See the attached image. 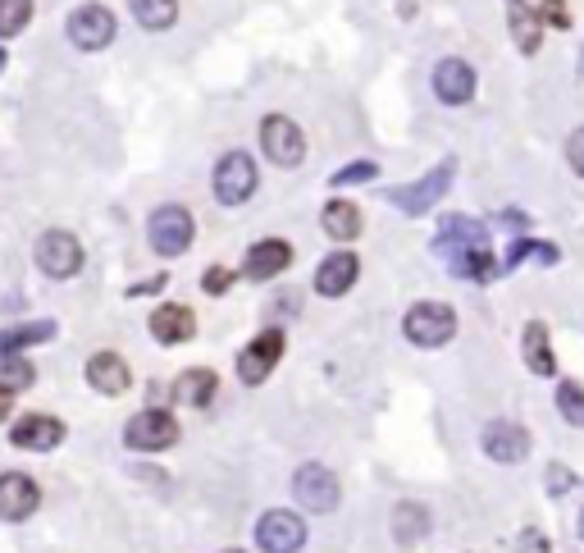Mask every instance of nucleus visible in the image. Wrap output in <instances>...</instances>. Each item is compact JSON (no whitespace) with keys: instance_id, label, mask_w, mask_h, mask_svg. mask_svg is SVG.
I'll return each mask as SVG.
<instances>
[{"instance_id":"obj_5","label":"nucleus","mask_w":584,"mask_h":553,"mask_svg":"<svg viewBox=\"0 0 584 553\" xmlns=\"http://www.w3.org/2000/svg\"><path fill=\"white\" fill-rule=\"evenodd\" d=\"M146 234H151V247L161 252V256H183V252L192 247V238H197V225H192V211H183V206H161V211L151 215Z\"/></svg>"},{"instance_id":"obj_9","label":"nucleus","mask_w":584,"mask_h":553,"mask_svg":"<svg viewBox=\"0 0 584 553\" xmlns=\"http://www.w3.org/2000/svg\"><path fill=\"white\" fill-rule=\"evenodd\" d=\"M452 174H457V161H443L439 170H430L424 178L407 183V188H393L388 197H393V206H398V211H407V215H424V211H430V206H434V202L448 193Z\"/></svg>"},{"instance_id":"obj_33","label":"nucleus","mask_w":584,"mask_h":553,"mask_svg":"<svg viewBox=\"0 0 584 553\" xmlns=\"http://www.w3.org/2000/svg\"><path fill=\"white\" fill-rule=\"evenodd\" d=\"M539 19H543V23H553V28H571L566 0H543V6H539Z\"/></svg>"},{"instance_id":"obj_34","label":"nucleus","mask_w":584,"mask_h":553,"mask_svg":"<svg viewBox=\"0 0 584 553\" xmlns=\"http://www.w3.org/2000/svg\"><path fill=\"white\" fill-rule=\"evenodd\" d=\"M228 284H233V270H224V266H211L206 279H202V288L215 293V298H219V293H228Z\"/></svg>"},{"instance_id":"obj_15","label":"nucleus","mask_w":584,"mask_h":553,"mask_svg":"<svg viewBox=\"0 0 584 553\" xmlns=\"http://www.w3.org/2000/svg\"><path fill=\"white\" fill-rule=\"evenodd\" d=\"M480 444H484V453H489L493 462L512 467V462H521V458L530 453V430L516 426V421H489Z\"/></svg>"},{"instance_id":"obj_24","label":"nucleus","mask_w":584,"mask_h":553,"mask_svg":"<svg viewBox=\"0 0 584 553\" xmlns=\"http://www.w3.org/2000/svg\"><path fill=\"white\" fill-rule=\"evenodd\" d=\"M320 225H325L329 238L352 243V238H361V211H357L352 202H329V206L320 211Z\"/></svg>"},{"instance_id":"obj_2","label":"nucleus","mask_w":584,"mask_h":553,"mask_svg":"<svg viewBox=\"0 0 584 553\" xmlns=\"http://www.w3.org/2000/svg\"><path fill=\"white\" fill-rule=\"evenodd\" d=\"M260 146H265V156L275 161L279 170H297L306 161V133L301 124H293L288 115H265L260 124Z\"/></svg>"},{"instance_id":"obj_13","label":"nucleus","mask_w":584,"mask_h":553,"mask_svg":"<svg viewBox=\"0 0 584 553\" xmlns=\"http://www.w3.org/2000/svg\"><path fill=\"white\" fill-rule=\"evenodd\" d=\"M42 503V490H37L32 475L23 471H0V522H23Z\"/></svg>"},{"instance_id":"obj_20","label":"nucleus","mask_w":584,"mask_h":553,"mask_svg":"<svg viewBox=\"0 0 584 553\" xmlns=\"http://www.w3.org/2000/svg\"><path fill=\"white\" fill-rule=\"evenodd\" d=\"M357 275H361L357 256L352 252H334V256H325L320 270H316V293H325V298H342V293L357 284Z\"/></svg>"},{"instance_id":"obj_10","label":"nucleus","mask_w":584,"mask_h":553,"mask_svg":"<svg viewBox=\"0 0 584 553\" xmlns=\"http://www.w3.org/2000/svg\"><path fill=\"white\" fill-rule=\"evenodd\" d=\"M256 544L265 553H297L306 544V522L297 518V512H288V508L265 512V518L256 522Z\"/></svg>"},{"instance_id":"obj_42","label":"nucleus","mask_w":584,"mask_h":553,"mask_svg":"<svg viewBox=\"0 0 584 553\" xmlns=\"http://www.w3.org/2000/svg\"><path fill=\"white\" fill-rule=\"evenodd\" d=\"M512 6H516V0H512Z\"/></svg>"},{"instance_id":"obj_17","label":"nucleus","mask_w":584,"mask_h":553,"mask_svg":"<svg viewBox=\"0 0 584 553\" xmlns=\"http://www.w3.org/2000/svg\"><path fill=\"white\" fill-rule=\"evenodd\" d=\"M88 385H92L96 393H105V398H120V393H129L133 371H129V361H124L120 352H96V357L88 361Z\"/></svg>"},{"instance_id":"obj_27","label":"nucleus","mask_w":584,"mask_h":553,"mask_svg":"<svg viewBox=\"0 0 584 553\" xmlns=\"http://www.w3.org/2000/svg\"><path fill=\"white\" fill-rule=\"evenodd\" d=\"M512 32H516V47H521L525 55H534V51H539V19L521 6V0L512 6Z\"/></svg>"},{"instance_id":"obj_37","label":"nucleus","mask_w":584,"mask_h":553,"mask_svg":"<svg viewBox=\"0 0 584 553\" xmlns=\"http://www.w3.org/2000/svg\"><path fill=\"white\" fill-rule=\"evenodd\" d=\"M571 485H575V475H571L566 467H549V490H553V494H566Z\"/></svg>"},{"instance_id":"obj_16","label":"nucleus","mask_w":584,"mask_h":553,"mask_svg":"<svg viewBox=\"0 0 584 553\" xmlns=\"http://www.w3.org/2000/svg\"><path fill=\"white\" fill-rule=\"evenodd\" d=\"M434 92H439V101H448V105H465V101L475 96V69L465 64V60H457V55L439 60V64H434Z\"/></svg>"},{"instance_id":"obj_12","label":"nucleus","mask_w":584,"mask_h":553,"mask_svg":"<svg viewBox=\"0 0 584 553\" xmlns=\"http://www.w3.org/2000/svg\"><path fill=\"white\" fill-rule=\"evenodd\" d=\"M69 42L78 51H105L114 42V14L105 6H78L69 14Z\"/></svg>"},{"instance_id":"obj_6","label":"nucleus","mask_w":584,"mask_h":553,"mask_svg":"<svg viewBox=\"0 0 584 553\" xmlns=\"http://www.w3.org/2000/svg\"><path fill=\"white\" fill-rule=\"evenodd\" d=\"M215 197L224 202V206H243L252 193H256V161L247 156V152H228L219 165H215Z\"/></svg>"},{"instance_id":"obj_32","label":"nucleus","mask_w":584,"mask_h":553,"mask_svg":"<svg viewBox=\"0 0 584 553\" xmlns=\"http://www.w3.org/2000/svg\"><path fill=\"white\" fill-rule=\"evenodd\" d=\"M375 174H379V165H375V161H352V165H342L329 183H334V188H347V183H370Z\"/></svg>"},{"instance_id":"obj_22","label":"nucleus","mask_w":584,"mask_h":553,"mask_svg":"<svg viewBox=\"0 0 584 553\" xmlns=\"http://www.w3.org/2000/svg\"><path fill=\"white\" fill-rule=\"evenodd\" d=\"M521 352H525V366H530L534 376H553V371H557V357H553V339H549V325H543V320H530V325H525Z\"/></svg>"},{"instance_id":"obj_1","label":"nucleus","mask_w":584,"mask_h":553,"mask_svg":"<svg viewBox=\"0 0 584 553\" xmlns=\"http://www.w3.org/2000/svg\"><path fill=\"white\" fill-rule=\"evenodd\" d=\"M407 329V339L416 348H443L452 335H457V311L448 303H416L402 320Z\"/></svg>"},{"instance_id":"obj_26","label":"nucleus","mask_w":584,"mask_h":553,"mask_svg":"<svg viewBox=\"0 0 584 553\" xmlns=\"http://www.w3.org/2000/svg\"><path fill=\"white\" fill-rule=\"evenodd\" d=\"M129 6H133L137 23L151 28V32L174 28V19H178V0H129Z\"/></svg>"},{"instance_id":"obj_4","label":"nucleus","mask_w":584,"mask_h":553,"mask_svg":"<svg viewBox=\"0 0 584 553\" xmlns=\"http://www.w3.org/2000/svg\"><path fill=\"white\" fill-rule=\"evenodd\" d=\"M124 444L137 453H165L170 444H178V421L161 408H146L124 426Z\"/></svg>"},{"instance_id":"obj_11","label":"nucleus","mask_w":584,"mask_h":553,"mask_svg":"<svg viewBox=\"0 0 584 553\" xmlns=\"http://www.w3.org/2000/svg\"><path fill=\"white\" fill-rule=\"evenodd\" d=\"M279 357H284V329H260V335L238 352V376H243V385L269 380V371L279 366Z\"/></svg>"},{"instance_id":"obj_21","label":"nucleus","mask_w":584,"mask_h":553,"mask_svg":"<svg viewBox=\"0 0 584 553\" xmlns=\"http://www.w3.org/2000/svg\"><path fill=\"white\" fill-rule=\"evenodd\" d=\"M215 389H219V376L206 371V366H192V371H183L174 380V398L183 402V408H211L215 402Z\"/></svg>"},{"instance_id":"obj_29","label":"nucleus","mask_w":584,"mask_h":553,"mask_svg":"<svg viewBox=\"0 0 584 553\" xmlns=\"http://www.w3.org/2000/svg\"><path fill=\"white\" fill-rule=\"evenodd\" d=\"M557 412L571 426H584V385H575V380H562L557 385Z\"/></svg>"},{"instance_id":"obj_28","label":"nucleus","mask_w":584,"mask_h":553,"mask_svg":"<svg viewBox=\"0 0 584 553\" xmlns=\"http://www.w3.org/2000/svg\"><path fill=\"white\" fill-rule=\"evenodd\" d=\"M32 380H37V371H32L23 357H0V389L19 393V389H28Z\"/></svg>"},{"instance_id":"obj_18","label":"nucleus","mask_w":584,"mask_h":553,"mask_svg":"<svg viewBox=\"0 0 584 553\" xmlns=\"http://www.w3.org/2000/svg\"><path fill=\"white\" fill-rule=\"evenodd\" d=\"M151 335H155V344H165V348L187 344L192 335H197V316H192L187 307H178V303H165V307L151 311Z\"/></svg>"},{"instance_id":"obj_39","label":"nucleus","mask_w":584,"mask_h":553,"mask_svg":"<svg viewBox=\"0 0 584 553\" xmlns=\"http://www.w3.org/2000/svg\"><path fill=\"white\" fill-rule=\"evenodd\" d=\"M580 540H584V512H580Z\"/></svg>"},{"instance_id":"obj_14","label":"nucleus","mask_w":584,"mask_h":553,"mask_svg":"<svg viewBox=\"0 0 584 553\" xmlns=\"http://www.w3.org/2000/svg\"><path fill=\"white\" fill-rule=\"evenodd\" d=\"M60 439H64V421L60 417H47V412H28L10 430V444L23 449V453H51Z\"/></svg>"},{"instance_id":"obj_3","label":"nucleus","mask_w":584,"mask_h":553,"mask_svg":"<svg viewBox=\"0 0 584 553\" xmlns=\"http://www.w3.org/2000/svg\"><path fill=\"white\" fill-rule=\"evenodd\" d=\"M32 256L51 279H73L78 270H83V243H78L69 229H47L42 238H37Z\"/></svg>"},{"instance_id":"obj_36","label":"nucleus","mask_w":584,"mask_h":553,"mask_svg":"<svg viewBox=\"0 0 584 553\" xmlns=\"http://www.w3.org/2000/svg\"><path fill=\"white\" fill-rule=\"evenodd\" d=\"M516 549H521V553H549L553 544H549V535H543V531H521Z\"/></svg>"},{"instance_id":"obj_31","label":"nucleus","mask_w":584,"mask_h":553,"mask_svg":"<svg viewBox=\"0 0 584 553\" xmlns=\"http://www.w3.org/2000/svg\"><path fill=\"white\" fill-rule=\"evenodd\" d=\"M525 256H534V262H543V266H553V262H557V247H553V243H530V238H521V243H512V252H508V270H516Z\"/></svg>"},{"instance_id":"obj_40","label":"nucleus","mask_w":584,"mask_h":553,"mask_svg":"<svg viewBox=\"0 0 584 553\" xmlns=\"http://www.w3.org/2000/svg\"><path fill=\"white\" fill-rule=\"evenodd\" d=\"M224 553H247V549H224Z\"/></svg>"},{"instance_id":"obj_19","label":"nucleus","mask_w":584,"mask_h":553,"mask_svg":"<svg viewBox=\"0 0 584 553\" xmlns=\"http://www.w3.org/2000/svg\"><path fill=\"white\" fill-rule=\"evenodd\" d=\"M288 266H293V247H288L284 238H265V243H256V247L247 252L243 275H247V279H275V275H284Z\"/></svg>"},{"instance_id":"obj_8","label":"nucleus","mask_w":584,"mask_h":553,"mask_svg":"<svg viewBox=\"0 0 584 553\" xmlns=\"http://www.w3.org/2000/svg\"><path fill=\"white\" fill-rule=\"evenodd\" d=\"M434 252L448 256V266L457 262V256H471V252H489V234L480 219L471 215H448L439 225V238H434Z\"/></svg>"},{"instance_id":"obj_7","label":"nucleus","mask_w":584,"mask_h":553,"mask_svg":"<svg viewBox=\"0 0 584 553\" xmlns=\"http://www.w3.org/2000/svg\"><path fill=\"white\" fill-rule=\"evenodd\" d=\"M293 499L306 508V512H334L338 508V475L320 462H306L297 475H293Z\"/></svg>"},{"instance_id":"obj_38","label":"nucleus","mask_w":584,"mask_h":553,"mask_svg":"<svg viewBox=\"0 0 584 553\" xmlns=\"http://www.w3.org/2000/svg\"><path fill=\"white\" fill-rule=\"evenodd\" d=\"M10 408H14V393H10V389H0V421L10 417Z\"/></svg>"},{"instance_id":"obj_25","label":"nucleus","mask_w":584,"mask_h":553,"mask_svg":"<svg viewBox=\"0 0 584 553\" xmlns=\"http://www.w3.org/2000/svg\"><path fill=\"white\" fill-rule=\"evenodd\" d=\"M424 531H430V508L402 503V508L393 512V540H398V544H416V540H424Z\"/></svg>"},{"instance_id":"obj_35","label":"nucleus","mask_w":584,"mask_h":553,"mask_svg":"<svg viewBox=\"0 0 584 553\" xmlns=\"http://www.w3.org/2000/svg\"><path fill=\"white\" fill-rule=\"evenodd\" d=\"M566 161H571L575 174H584V129H575V133L566 137Z\"/></svg>"},{"instance_id":"obj_23","label":"nucleus","mask_w":584,"mask_h":553,"mask_svg":"<svg viewBox=\"0 0 584 553\" xmlns=\"http://www.w3.org/2000/svg\"><path fill=\"white\" fill-rule=\"evenodd\" d=\"M55 339V320H32V325H14L0 329V357H19L32 344H51Z\"/></svg>"},{"instance_id":"obj_30","label":"nucleus","mask_w":584,"mask_h":553,"mask_svg":"<svg viewBox=\"0 0 584 553\" xmlns=\"http://www.w3.org/2000/svg\"><path fill=\"white\" fill-rule=\"evenodd\" d=\"M32 19V0H0V37L23 32Z\"/></svg>"},{"instance_id":"obj_41","label":"nucleus","mask_w":584,"mask_h":553,"mask_svg":"<svg viewBox=\"0 0 584 553\" xmlns=\"http://www.w3.org/2000/svg\"><path fill=\"white\" fill-rule=\"evenodd\" d=\"M0 69H6V51H0Z\"/></svg>"}]
</instances>
